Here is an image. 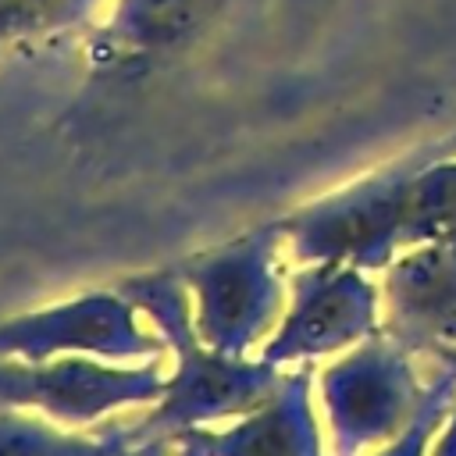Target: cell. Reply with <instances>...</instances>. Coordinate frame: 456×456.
<instances>
[{"label":"cell","instance_id":"3","mask_svg":"<svg viewBox=\"0 0 456 456\" xmlns=\"http://www.w3.org/2000/svg\"><path fill=\"white\" fill-rule=\"evenodd\" d=\"M395 338L363 342L321 378L324 406L335 431V452L356 456L370 442H392L417 413L424 388Z\"/></svg>","mask_w":456,"mask_h":456},{"label":"cell","instance_id":"8","mask_svg":"<svg viewBox=\"0 0 456 456\" xmlns=\"http://www.w3.org/2000/svg\"><path fill=\"white\" fill-rule=\"evenodd\" d=\"M53 349H93V353H157V342L139 335L128 303L118 296H78L68 306L43 310L0 324V356L25 353V360H46Z\"/></svg>","mask_w":456,"mask_h":456},{"label":"cell","instance_id":"1","mask_svg":"<svg viewBox=\"0 0 456 456\" xmlns=\"http://www.w3.org/2000/svg\"><path fill=\"white\" fill-rule=\"evenodd\" d=\"M449 153H456V135L399 157L392 167L303 207L278 228L289 235L292 253L306 264H353L360 271L388 267L403 246L406 200L417 171Z\"/></svg>","mask_w":456,"mask_h":456},{"label":"cell","instance_id":"13","mask_svg":"<svg viewBox=\"0 0 456 456\" xmlns=\"http://www.w3.org/2000/svg\"><path fill=\"white\" fill-rule=\"evenodd\" d=\"M125 431L114 438H61L36 420L0 410V456H125Z\"/></svg>","mask_w":456,"mask_h":456},{"label":"cell","instance_id":"2","mask_svg":"<svg viewBox=\"0 0 456 456\" xmlns=\"http://www.w3.org/2000/svg\"><path fill=\"white\" fill-rule=\"evenodd\" d=\"M281 228H260L203 260H192L182 278H189L200 314L196 328L214 353L242 356L278 317L281 281L274 271V246Z\"/></svg>","mask_w":456,"mask_h":456},{"label":"cell","instance_id":"5","mask_svg":"<svg viewBox=\"0 0 456 456\" xmlns=\"http://www.w3.org/2000/svg\"><path fill=\"white\" fill-rule=\"evenodd\" d=\"M167 381H160L157 363L142 370H110L89 360H57L50 367L0 363V410L39 406L46 417L86 424L103 410L164 399Z\"/></svg>","mask_w":456,"mask_h":456},{"label":"cell","instance_id":"14","mask_svg":"<svg viewBox=\"0 0 456 456\" xmlns=\"http://www.w3.org/2000/svg\"><path fill=\"white\" fill-rule=\"evenodd\" d=\"M452 399H456V370L442 367V374H435L431 385H424V395H420L413 420L378 456H424L431 445V435L438 431V424H445Z\"/></svg>","mask_w":456,"mask_h":456},{"label":"cell","instance_id":"12","mask_svg":"<svg viewBox=\"0 0 456 456\" xmlns=\"http://www.w3.org/2000/svg\"><path fill=\"white\" fill-rule=\"evenodd\" d=\"M96 0H0V50L43 43L78 25Z\"/></svg>","mask_w":456,"mask_h":456},{"label":"cell","instance_id":"7","mask_svg":"<svg viewBox=\"0 0 456 456\" xmlns=\"http://www.w3.org/2000/svg\"><path fill=\"white\" fill-rule=\"evenodd\" d=\"M385 335L410 353L456 346V246L424 242L388 264Z\"/></svg>","mask_w":456,"mask_h":456},{"label":"cell","instance_id":"4","mask_svg":"<svg viewBox=\"0 0 456 456\" xmlns=\"http://www.w3.org/2000/svg\"><path fill=\"white\" fill-rule=\"evenodd\" d=\"M378 331V289L353 264H310L292 274V310L267 342L264 360L321 356Z\"/></svg>","mask_w":456,"mask_h":456},{"label":"cell","instance_id":"15","mask_svg":"<svg viewBox=\"0 0 456 456\" xmlns=\"http://www.w3.org/2000/svg\"><path fill=\"white\" fill-rule=\"evenodd\" d=\"M431 456H456V403H452V410H449V417H445V428H442L438 438H435Z\"/></svg>","mask_w":456,"mask_h":456},{"label":"cell","instance_id":"6","mask_svg":"<svg viewBox=\"0 0 456 456\" xmlns=\"http://www.w3.org/2000/svg\"><path fill=\"white\" fill-rule=\"evenodd\" d=\"M281 381L285 378L267 360L246 363L228 353L185 349L175 381H167L164 403L153 410V417L146 424H139L132 431V438L164 435L171 428H182V424H192L203 417L253 413L281 388Z\"/></svg>","mask_w":456,"mask_h":456},{"label":"cell","instance_id":"10","mask_svg":"<svg viewBox=\"0 0 456 456\" xmlns=\"http://www.w3.org/2000/svg\"><path fill=\"white\" fill-rule=\"evenodd\" d=\"M232 0H121L114 21L96 36L107 57H167L192 46Z\"/></svg>","mask_w":456,"mask_h":456},{"label":"cell","instance_id":"11","mask_svg":"<svg viewBox=\"0 0 456 456\" xmlns=\"http://www.w3.org/2000/svg\"><path fill=\"white\" fill-rule=\"evenodd\" d=\"M449 242L456 246V153L417 171L406 200L403 246Z\"/></svg>","mask_w":456,"mask_h":456},{"label":"cell","instance_id":"9","mask_svg":"<svg viewBox=\"0 0 456 456\" xmlns=\"http://www.w3.org/2000/svg\"><path fill=\"white\" fill-rule=\"evenodd\" d=\"M306 392L310 370L299 367L249 420L217 438H189L192 445H200V452L182 449V456H321Z\"/></svg>","mask_w":456,"mask_h":456},{"label":"cell","instance_id":"16","mask_svg":"<svg viewBox=\"0 0 456 456\" xmlns=\"http://www.w3.org/2000/svg\"><path fill=\"white\" fill-rule=\"evenodd\" d=\"M428 356H438L442 367H452V370H456V346H435Z\"/></svg>","mask_w":456,"mask_h":456}]
</instances>
